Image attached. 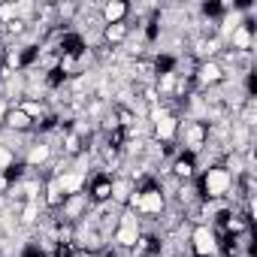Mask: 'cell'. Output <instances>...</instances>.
Returning <instances> with one entry per match:
<instances>
[{
  "mask_svg": "<svg viewBox=\"0 0 257 257\" xmlns=\"http://www.w3.org/2000/svg\"><path fill=\"white\" fill-rule=\"evenodd\" d=\"M197 191L203 200H227V194L233 191V176L224 167H209L197 176Z\"/></svg>",
  "mask_w": 257,
  "mask_h": 257,
  "instance_id": "6da1fadb",
  "label": "cell"
},
{
  "mask_svg": "<svg viewBox=\"0 0 257 257\" xmlns=\"http://www.w3.org/2000/svg\"><path fill=\"white\" fill-rule=\"evenodd\" d=\"M206 143H209V124H203V121H188V118H182V121H179L176 146H179V152H182V155L197 158V155L206 149Z\"/></svg>",
  "mask_w": 257,
  "mask_h": 257,
  "instance_id": "7a4b0ae2",
  "label": "cell"
},
{
  "mask_svg": "<svg viewBox=\"0 0 257 257\" xmlns=\"http://www.w3.org/2000/svg\"><path fill=\"white\" fill-rule=\"evenodd\" d=\"M91 206H94V203L88 200V194H73V197H67V200L61 203V209L55 212V218H58V221H67V224H79V221L88 218Z\"/></svg>",
  "mask_w": 257,
  "mask_h": 257,
  "instance_id": "3957f363",
  "label": "cell"
},
{
  "mask_svg": "<svg viewBox=\"0 0 257 257\" xmlns=\"http://www.w3.org/2000/svg\"><path fill=\"white\" fill-rule=\"evenodd\" d=\"M188 251L194 257H215L218 254V239H215L212 227H206V224L194 227L191 236H188Z\"/></svg>",
  "mask_w": 257,
  "mask_h": 257,
  "instance_id": "277c9868",
  "label": "cell"
},
{
  "mask_svg": "<svg viewBox=\"0 0 257 257\" xmlns=\"http://www.w3.org/2000/svg\"><path fill=\"white\" fill-rule=\"evenodd\" d=\"M194 85H197L200 94H203V91H212V88H221V85H224V67H221L218 61H203V64H197V70H194Z\"/></svg>",
  "mask_w": 257,
  "mask_h": 257,
  "instance_id": "5b68a950",
  "label": "cell"
},
{
  "mask_svg": "<svg viewBox=\"0 0 257 257\" xmlns=\"http://www.w3.org/2000/svg\"><path fill=\"white\" fill-rule=\"evenodd\" d=\"M224 46L233 49V52H254V49H257V25L245 19V25H239V28L230 34V40H227Z\"/></svg>",
  "mask_w": 257,
  "mask_h": 257,
  "instance_id": "8992f818",
  "label": "cell"
},
{
  "mask_svg": "<svg viewBox=\"0 0 257 257\" xmlns=\"http://www.w3.org/2000/svg\"><path fill=\"white\" fill-rule=\"evenodd\" d=\"M167 173L176 179V182H197V164L191 155H176L167 167Z\"/></svg>",
  "mask_w": 257,
  "mask_h": 257,
  "instance_id": "52a82bcc",
  "label": "cell"
},
{
  "mask_svg": "<svg viewBox=\"0 0 257 257\" xmlns=\"http://www.w3.org/2000/svg\"><path fill=\"white\" fill-rule=\"evenodd\" d=\"M4 131H10V134H19V137H25V134H34L37 131V124L22 112V109H10L7 112V121H4Z\"/></svg>",
  "mask_w": 257,
  "mask_h": 257,
  "instance_id": "ba28073f",
  "label": "cell"
},
{
  "mask_svg": "<svg viewBox=\"0 0 257 257\" xmlns=\"http://www.w3.org/2000/svg\"><path fill=\"white\" fill-rule=\"evenodd\" d=\"M100 22H103V28L127 22V4L124 0H106V4H100Z\"/></svg>",
  "mask_w": 257,
  "mask_h": 257,
  "instance_id": "9c48e42d",
  "label": "cell"
},
{
  "mask_svg": "<svg viewBox=\"0 0 257 257\" xmlns=\"http://www.w3.org/2000/svg\"><path fill=\"white\" fill-rule=\"evenodd\" d=\"M64 200H67V197H64V191L58 188V182H55V176H49V179H43V206H46L49 212H58Z\"/></svg>",
  "mask_w": 257,
  "mask_h": 257,
  "instance_id": "30bf717a",
  "label": "cell"
},
{
  "mask_svg": "<svg viewBox=\"0 0 257 257\" xmlns=\"http://www.w3.org/2000/svg\"><path fill=\"white\" fill-rule=\"evenodd\" d=\"M127 37H131L127 22H121V25H106V28H103V46H109V49H121Z\"/></svg>",
  "mask_w": 257,
  "mask_h": 257,
  "instance_id": "8fae6325",
  "label": "cell"
},
{
  "mask_svg": "<svg viewBox=\"0 0 257 257\" xmlns=\"http://www.w3.org/2000/svg\"><path fill=\"white\" fill-rule=\"evenodd\" d=\"M134 191H137V188H134V182L127 179V176H115V179H112V203H115V206L124 209Z\"/></svg>",
  "mask_w": 257,
  "mask_h": 257,
  "instance_id": "7c38bea8",
  "label": "cell"
},
{
  "mask_svg": "<svg viewBox=\"0 0 257 257\" xmlns=\"http://www.w3.org/2000/svg\"><path fill=\"white\" fill-rule=\"evenodd\" d=\"M16 109H22L34 124H40V121L52 112V109L46 106V100H19V103H16Z\"/></svg>",
  "mask_w": 257,
  "mask_h": 257,
  "instance_id": "4fadbf2b",
  "label": "cell"
},
{
  "mask_svg": "<svg viewBox=\"0 0 257 257\" xmlns=\"http://www.w3.org/2000/svg\"><path fill=\"white\" fill-rule=\"evenodd\" d=\"M19 164V155L10 149V146H4V143H0V176H7L13 167Z\"/></svg>",
  "mask_w": 257,
  "mask_h": 257,
  "instance_id": "5bb4252c",
  "label": "cell"
}]
</instances>
